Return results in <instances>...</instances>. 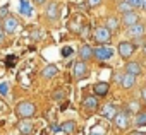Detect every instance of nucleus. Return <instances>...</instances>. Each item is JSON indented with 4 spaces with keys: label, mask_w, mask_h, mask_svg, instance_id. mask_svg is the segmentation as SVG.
Here are the masks:
<instances>
[{
    "label": "nucleus",
    "mask_w": 146,
    "mask_h": 135,
    "mask_svg": "<svg viewBox=\"0 0 146 135\" xmlns=\"http://www.w3.org/2000/svg\"><path fill=\"white\" fill-rule=\"evenodd\" d=\"M16 113H17V116H19L21 120L31 118V116L36 113V106H35L33 103H29V101H23V103H19V104H17Z\"/></svg>",
    "instance_id": "nucleus-2"
},
{
    "label": "nucleus",
    "mask_w": 146,
    "mask_h": 135,
    "mask_svg": "<svg viewBox=\"0 0 146 135\" xmlns=\"http://www.w3.org/2000/svg\"><path fill=\"white\" fill-rule=\"evenodd\" d=\"M120 26H122V22H120V19L115 17V16H110V17H107V21H105V28L110 29L112 33H115Z\"/></svg>",
    "instance_id": "nucleus-17"
},
{
    "label": "nucleus",
    "mask_w": 146,
    "mask_h": 135,
    "mask_svg": "<svg viewBox=\"0 0 146 135\" xmlns=\"http://www.w3.org/2000/svg\"><path fill=\"white\" fill-rule=\"evenodd\" d=\"M41 135H48V132H46V130H43V132H41Z\"/></svg>",
    "instance_id": "nucleus-39"
},
{
    "label": "nucleus",
    "mask_w": 146,
    "mask_h": 135,
    "mask_svg": "<svg viewBox=\"0 0 146 135\" xmlns=\"http://www.w3.org/2000/svg\"><path fill=\"white\" fill-rule=\"evenodd\" d=\"M93 50H95V48H91L90 45H83V46L79 48V58H81V62H88V60H91V58L95 56Z\"/></svg>",
    "instance_id": "nucleus-15"
},
{
    "label": "nucleus",
    "mask_w": 146,
    "mask_h": 135,
    "mask_svg": "<svg viewBox=\"0 0 146 135\" xmlns=\"http://www.w3.org/2000/svg\"><path fill=\"white\" fill-rule=\"evenodd\" d=\"M9 16V5H4V7H0V17H7Z\"/></svg>",
    "instance_id": "nucleus-30"
},
{
    "label": "nucleus",
    "mask_w": 146,
    "mask_h": 135,
    "mask_svg": "<svg viewBox=\"0 0 146 135\" xmlns=\"http://www.w3.org/2000/svg\"><path fill=\"white\" fill-rule=\"evenodd\" d=\"M108 91H110V84H108V82H96V84L93 86V92H95L98 98L107 96Z\"/></svg>",
    "instance_id": "nucleus-13"
},
{
    "label": "nucleus",
    "mask_w": 146,
    "mask_h": 135,
    "mask_svg": "<svg viewBox=\"0 0 146 135\" xmlns=\"http://www.w3.org/2000/svg\"><path fill=\"white\" fill-rule=\"evenodd\" d=\"M72 53H74V51H72V48H70V46H64V48H62V51H60L62 58H69Z\"/></svg>",
    "instance_id": "nucleus-27"
},
{
    "label": "nucleus",
    "mask_w": 146,
    "mask_h": 135,
    "mask_svg": "<svg viewBox=\"0 0 146 135\" xmlns=\"http://www.w3.org/2000/svg\"><path fill=\"white\" fill-rule=\"evenodd\" d=\"M143 51H144V55H146V45H144V46H143Z\"/></svg>",
    "instance_id": "nucleus-40"
},
{
    "label": "nucleus",
    "mask_w": 146,
    "mask_h": 135,
    "mask_svg": "<svg viewBox=\"0 0 146 135\" xmlns=\"http://www.w3.org/2000/svg\"><path fill=\"white\" fill-rule=\"evenodd\" d=\"M113 125H115L119 130H127V128L131 126V115H129L124 108L119 109L117 116L113 118Z\"/></svg>",
    "instance_id": "nucleus-3"
},
{
    "label": "nucleus",
    "mask_w": 146,
    "mask_h": 135,
    "mask_svg": "<svg viewBox=\"0 0 146 135\" xmlns=\"http://www.w3.org/2000/svg\"><path fill=\"white\" fill-rule=\"evenodd\" d=\"M117 51H119V55H120L124 60H125V58H131L132 53L136 51V45L131 43V41H120L119 46H117Z\"/></svg>",
    "instance_id": "nucleus-6"
},
{
    "label": "nucleus",
    "mask_w": 146,
    "mask_h": 135,
    "mask_svg": "<svg viewBox=\"0 0 146 135\" xmlns=\"http://www.w3.org/2000/svg\"><path fill=\"white\" fill-rule=\"evenodd\" d=\"M143 9L146 10V0H144V2H143Z\"/></svg>",
    "instance_id": "nucleus-38"
},
{
    "label": "nucleus",
    "mask_w": 146,
    "mask_h": 135,
    "mask_svg": "<svg viewBox=\"0 0 146 135\" xmlns=\"http://www.w3.org/2000/svg\"><path fill=\"white\" fill-rule=\"evenodd\" d=\"M0 94H2V96H7L9 94V86L4 82V84H0Z\"/></svg>",
    "instance_id": "nucleus-31"
},
{
    "label": "nucleus",
    "mask_w": 146,
    "mask_h": 135,
    "mask_svg": "<svg viewBox=\"0 0 146 135\" xmlns=\"http://www.w3.org/2000/svg\"><path fill=\"white\" fill-rule=\"evenodd\" d=\"M125 74H131L134 77L141 75L143 74V65H141V62H134V60L127 62L125 63Z\"/></svg>",
    "instance_id": "nucleus-9"
},
{
    "label": "nucleus",
    "mask_w": 146,
    "mask_h": 135,
    "mask_svg": "<svg viewBox=\"0 0 146 135\" xmlns=\"http://www.w3.org/2000/svg\"><path fill=\"white\" fill-rule=\"evenodd\" d=\"M17 128H19V132H21L23 135H31L33 130H35L33 121H29V120H21V121L17 123Z\"/></svg>",
    "instance_id": "nucleus-16"
},
{
    "label": "nucleus",
    "mask_w": 146,
    "mask_h": 135,
    "mask_svg": "<svg viewBox=\"0 0 146 135\" xmlns=\"http://www.w3.org/2000/svg\"><path fill=\"white\" fill-rule=\"evenodd\" d=\"M117 113H119V108H117L113 103H107V104H103V106L100 108V115H102L103 118H107V120H112V121H113V118L117 116Z\"/></svg>",
    "instance_id": "nucleus-7"
},
{
    "label": "nucleus",
    "mask_w": 146,
    "mask_h": 135,
    "mask_svg": "<svg viewBox=\"0 0 146 135\" xmlns=\"http://www.w3.org/2000/svg\"><path fill=\"white\" fill-rule=\"evenodd\" d=\"M57 72H58V69H57L55 65H46L45 69H43V72H41V75H43L45 79H52V77L57 75Z\"/></svg>",
    "instance_id": "nucleus-21"
},
{
    "label": "nucleus",
    "mask_w": 146,
    "mask_h": 135,
    "mask_svg": "<svg viewBox=\"0 0 146 135\" xmlns=\"http://www.w3.org/2000/svg\"><path fill=\"white\" fill-rule=\"evenodd\" d=\"M46 17L50 21H55L58 17V4L57 2H50V5L46 7Z\"/></svg>",
    "instance_id": "nucleus-19"
},
{
    "label": "nucleus",
    "mask_w": 146,
    "mask_h": 135,
    "mask_svg": "<svg viewBox=\"0 0 146 135\" xmlns=\"http://www.w3.org/2000/svg\"><path fill=\"white\" fill-rule=\"evenodd\" d=\"M72 69H74V77L79 81V79H84L86 75H88V65H86V62H76L74 63V67H72Z\"/></svg>",
    "instance_id": "nucleus-10"
},
{
    "label": "nucleus",
    "mask_w": 146,
    "mask_h": 135,
    "mask_svg": "<svg viewBox=\"0 0 146 135\" xmlns=\"http://www.w3.org/2000/svg\"><path fill=\"white\" fill-rule=\"evenodd\" d=\"M127 33H129V36H132V38H143V34L146 33V26H144L143 22H137L136 26L129 28Z\"/></svg>",
    "instance_id": "nucleus-14"
},
{
    "label": "nucleus",
    "mask_w": 146,
    "mask_h": 135,
    "mask_svg": "<svg viewBox=\"0 0 146 135\" xmlns=\"http://www.w3.org/2000/svg\"><path fill=\"white\" fill-rule=\"evenodd\" d=\"M90 135H105V128L102 125H95L90 132Z\"/></svg>",
    "instance_id": "nucleus-25"
},
{
    "label": "nucleus",
    "mask_w": 146,
    "mask_h": 135,
    "mask_svg": "<svg viewBox=\"0 0 146 135\" xmlns=\"http://www.w3.org/2000/svg\"><path fill=\"white\" fill-rule=\"evenodd\" d=\"M132 123H134V126H137V128H139V126H144V125H146V111H139V113L134 116V121H132Z\"/></svg>",
    "instance_id": "nucleus-23"
},
{
    "label": "nucleus",
    "mask_w": 146,
    "mask_h": 135,
    "mask_svg": "<svg viewBox=\"0 0 146 135\" xmlns=\"http://www.w3.org/2000/svg\"><path fill=\"white\" fill-rule=\"evenodd\" d=\"M0 29H2V22H0Z\"/></svg>",
    "instance_id": "nucleus-41"
},
{
    "label": "nucleus",
    "mask_w": 146,
    "mask_h": 135,
    "mask_svg": "<svg viewBox=\"0 0 146 135\" xmlns=\"http://www.w3.org/2000/svg\"><path fill=\"white\" fill-rule=\"evenodd\" d=\"M55 101H62V99H65V91H62V89H57L55 92H53V96H52Z\"/></svg>",
    "instance_id": "nucleus-26"
},
{
    "label": "nucleus",
    "mask_w": 146,
    "mask_h": 135,
    "mask_svg": "<svg viewBox=\"0 0 146 135\" xmlns=\"http://www.w3.org/2000/svg\"><path fill=\"white\" fill-rule=\"evenodd\" d=\"M103 2V0H86V4L90 5V7H96V5H100Z\"/></svg>",
    "instance_id": "nucleus-32"
},
{
    "label": "nucleus",
    "mask_w": 146,
    "mask_h": 135,
    "mask_svg": "<svg viewBox=\"0 0 146 135\" xmlns=\"http://www.w3.org/2000/svg\"><path fill=\"white\" fill-rule=\"evenodd\" d=\"M139 108H141V103H139V99H132V101H129V103L124 106V109H125L129 115H134V116H136V115L141 111Z\"/></svg>",
    "instance_id": "nucleus-18"
},
{
    "label": "nucleus",
    "mask_w": 146,
    "mask_h": 135,
    "mask_svg": "<svg viewBox=\"0 0 146 135\" xmlns=\"http://www.w3.org/2000/svg\"><path fill=\"white\" fill-rule=\"evenodd\" d=\"M127 2L132 5V9H143V2H144V0H127Z\"/></svg>",
    "instance_id": "nucleus-28"
},
{
    "label": "nucleus",
    "mask_w": 146,
    "mask_h": 135,
    "mask_svg": "<svg viewBox=\"0 0 146 135\" xmlns=\"http://www.w3.org/2000/svg\"><path fill=\"white\" fill-rule=\"evenodd\" d=\"M112 31L110 29H107L105 26H100V28H96L95 31H93V38H95V41L98 43V45H102V46H107L110 41H112Z\"/></svg>",
    "instance_id": "nucleus-1"
},
{
    "label": "nucleus",
    "mask_w": 146,
    "mask_h": 135,
    "mask_svg": "<svg viewBox=\"0 0 146 135\" xmlns=\"http://www.w3.org/2000/svg\"><path fill=\"white\" fill-rule=\"evenodd\" d=\"M83 108L86 111H96L98 109V98L96 96H86L83 99Z\"/></svg>",
    "instance_id": "nucleus-12"
},
{
    "label": "nucleus",
    "mask_w": 146,
    "mask_h": 135,
    "mask_svg": "<svg viewBox=\"0 0 146 135\" xmlns=\"http://www.w3.org/2000/svg\"><path fill=\"white\" fill-rule=\"evenodd\" d=\"M117 10H119L122 16H125V14H129V12H134L132 5L127 2V0H122V2H119V5H117Z\"/></svg>",
    "instance_id": "nucleus-20"
},
{
    "label": "nucleus",
    "mask_w": 146,
    "mask_h": 135,
    "mask_svg": "<svg viewBox=\"0 0 146 135\" xmlns=\"http://www.w3.org/2000/svg\"><path fill=\"white\" fill-rule=\"evenodd\" d=\"M120 22H122V26L124 28H132V26H136L137 22H139V16L136 14V12H129V14H125V16H122V19H120Z\"/></svg>",
    "instance_id": "nucleus-11"
},
{
    "label": "nucleus",
    "mask_w": 146,
    "mask_h": 135,
    "mask_svg": "<svg viewBox=\"0 0 146 135\" xmlns=\"http://www.w3.org/2000/svg\"><path fill=\"white\" fill-rule=\"evenodd\" d=\"M60 130H62L64 133H69V135H70V133L76 132V123L70 121V120H69V121H64V123L60 125Z\"/></svg>",
    "instance_id": "nucleus-22"
},
{
    "label": "nucleus",
    "mask_w": 146,
    "mask_h": 135,
    "mask_svg": "<svg viewBox=\"0 0 146 135\" xmlns=\"http://www.w3.org/2000/svg\"><path fill=\"white\" fill-rule=\"evenodd\" d=\"M17 19L16 17H12V16H7L5 19H4V22H2V29L5 31V34H12V33H16V29H17Z\"/></svg>",
    "instance_id": "nucleus-8"
},
{
    "label": "nucleus",
    "mask_w": 146,
    "mask_h": 135,
    "mask_svg": "<svg viewBox=\"0 0 146 135\" xmlns=\"http://www.w3.org/2000/svg\"><path fill=\"white\" fill-rule=\"evenodd\" d=\"M93 53H95V58H96V60H100V62H107V60H110V58L113 56V48H110L108 45H107V46L98 45V46L93 50Z\"/></svg>",
    "instance_id": "nucleus-5"
},
{
    "label": "nucleus",
    "mask_w": 146,
    "mask_h": 135,
    "mask_svg": "<svg viewBox=\"0 0 146 135\" xmlns=\"http://www.w3.org/2000/svg\"><path fill=\"white\" fill-rule=\"evenodd\" d=\"M129 135H146V132H139V130H136V132H131Z\"/></svg>",
    "instance_id": "nucleus-36"
},
{
    "label": "nucleus",
    "mask_w": 146,
    "mask_h": 135,
    "mask_svg": "<svg viewBox=\"0 0 146 135\" xmlns=\"http://www.w3.org/2000/svg\"><path fill=\"white\" fill-rule=\"evenodd\" d=\"M5 65H7V67H14V65H16V56H14V55L7 56V58H5Z\"/></svg>",
    "instance_id": "nucleus-29"
},
{
    "label": "nucleus",
    "mask_w": 146,
    "mask_h": 135,
    "mask_svg": "<svg viewBox=\"0 0 146 135\" xmlns=\"http://www.w3.org/2000/svg\"><path fill=\"white\" fill-rule=\"evenodd\" d=\"M50 128H52V132H58V130H60V126H58L57 123H52V125H50Z\"/></svg>",
    "instance_id": "nucleus-35"
},
{
    "label": "nucleus",
    "mask_w": 146,
    "mask_h": 135,
    "mask_svg": "<svg viewBox=\"0 0 146 135\" xmlns=\"http://www.w3.org/2000/svg\"><path fill=\"white\" fill-rule=\"evenodd\" d=\"M115 82L122 87V89H132L136 86V77L131 74H117L115 75Z\"/></svg>",
    "instance_id": "nucleus-4"
},
{
    "label": "nucleus",
    "mask_w": 146,
    "mask_h": 135,
    "mask_svg": "<svg viewBox=\"0 0 146 135\" xmlns=\"http://www.w3.org/2000/svg\"><path fill=\"white\" fill-rule=\"evenodd\" d=\"M19 10H21V14H23L24 17H31V16H33V9H31V5L26 2V0H21V7H19Z\"/></svg>",
    "instance_id": "nucleus-24"
},
{
    "label": "nucleus",
    "mask_w": 146,
    "mask_h": 135,
    "mask_svg": "<svg viewBox=\"0 0 146 135\" xmlns=\"http://www.w3.org/2000/svg\"><path fill=\"white\" fill-rule=\"evenodd\" d=\"M139 98H141L143 101H146V87H143V89H141V92H139Z\"/></svg>",
    "instance_id": "nucleus-33"
},
{
    "label": "nucleus",
    "mask_w": 146,
    "mask_h": 135,
    "mask_svg": "<svg viewBox=\"0 0 146 135\" xmlns=\"http://www.w3.org/2000/svg\"><path fill=\"white\" fill-rule=\"evenodd\" d=\"M5 41V31L4 29H0V45H2Z\"/></svg>",
    "instance_id": "nucleus-34"
},
{
    "label": "nucleus",
    "mask_w": 146,
    "mask_h": 135,
    "mask_svg": "<svg viewBox=\"0 0 146 135\" xmlns=\"http://www.w3.org/2000/svg\"><path fill=\"white\" fill-rule=\"evenodd\" d=\"M33 2H35L36 5H41V4H45V2H46V0H33Z\"/></svg>",
    "instance_id": "nucleus-37"
}]
</instances>
